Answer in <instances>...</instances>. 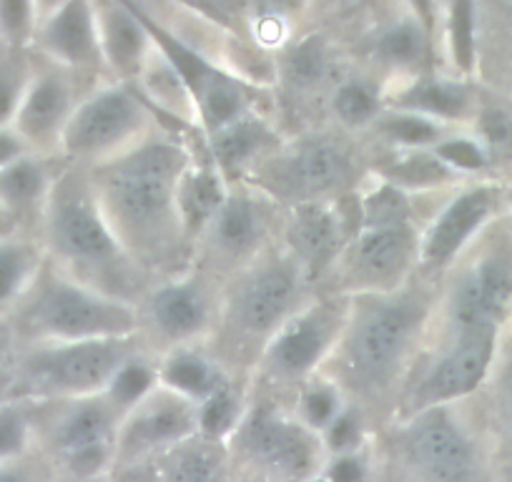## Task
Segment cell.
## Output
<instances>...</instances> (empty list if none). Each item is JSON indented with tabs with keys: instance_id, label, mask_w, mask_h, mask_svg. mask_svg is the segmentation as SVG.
Returning <instances> with one entry per match:
<instances>
[{
	"instance_id": "obj_36",
	"label": "cell",
	"mask_w": 512,
	"mask_h": 482,
	"mask_svg": "<svg viewBox=\"0 0 512 482\" xmlns=\"http://www.w3.org/2000/svg\"><path fill=\"white\" fill-rule=\"evenodd\" d=\"M384 108L387 106H384L382 93L357 78L339 83L332 96L334 118L349 131H369Z\"/></svg>"
},
{
	"instance_id": "obj_45",
	"label": "cell",
	"mask_w": 512,
	"mask_h": 482,
	"mask_svg": "<svg viewBox=\"0 0 512 482\" xmlns=\"http://www.w3.org/2000/svg\"><path fill=\"white\" fill-rule=\"evenodd\" d=\"M475 139L485 149L487 159L495 161L512 154V116L502 108H485L477 113Z\"/></svg>"
},
{
	"instance_id": "obj_43",
	"label": "cell",
	"mask_w": 512,
	"mask_h": 482,
	"mask_svg": "<svg viewBox=\"0 0 512 482\" xmlns=\"http://www.w3.org/2000/svg\"><path fill=\"white\" fill-rule=\"evenodd\" d=\"M31 68L33 63L23 58V51L8 48V56L0 58V126H13Z\"/></svg>"
},
{
	"instance_id": "obj_35",
	"label": "cell",
	"mask_w": 512,
	"mask_h": 482,
	"mask_svg": "<svg viewBox=\"0 0 512 482\" xmlns=\"http://www.w3.org/2000/svg\"><path fill=\"white\" fill-rule=\"evenodd\" d=\"M347 405L349 400L342 387L329 375L319 372V375H314L312 380H307L302 387L294 390L292 410L304 427L322 435Z\"/></svg>"
},
{
	"instance_id": "obj_11",
	"label": "cell",
	"mask_w": 512,
	"mask_h": 482,
	"mask_svg": "<svg viewBox=\"0 0 512 482\" xmlns=\"http://www.w3.org/2000/svg\"><path fill=\"white\" fill-rule=\"evenodd\" d=\"M497 339H500V329L477 327L465 329V332L437 334L435 342H425L402 392L395 417L470 400L492 372Z\"/></svg>"
},
{
	"instance_id": "obj_39",
	"label": "cell",
	"mask_w": 512,
	"mask_h": 482,
	"mask_svg": "<svg viewBox=\"0 0 512 482\" xmlns=\"http://www.w3.org/2000/svg\"><path fill=\"white\" fill-rule=\"evenodd\" d=\"M329 73V51L322 38H304L284 61V76L297 91H312Z\"/></svg>"
},
{
	"instance_id": "obj_33",
	"label": "cell",
	"mask_w": 512,
	"mask_h": 482,
	"mask_svg": "<svg viewBox=\"0 0 512 482\" xmlns=\"http://www.w3.org/2000/svg\"><path fill=\"white\" fill-rule=\"evenodd\" d=\"M156 387H159V359L149 349L139 347L123 359V365L111 377L103 395L123 417L128 410H134L141 400H146Z\"/></svg>"
},
{
	"instance_id": "obj_49",
	"label": "cell",
	"mask_w": 512,
	"mask_h": 482,
	"mask_svg": "<svg viewBox=\"0 0 512 482\" xmlns=\"http://www.w3.org/2000/svg\"><path fill=\"white\" fill-rule=\"evenodd\" d=\"M16 334H13L8 319H0V370H6L16 357Z\"/></svg>"
},
{
	"instance_id": "obj_16",
	"label": "cell",
	"mask_w": 512,
	"mask_h": 482,
	"mask_svg": "<svg viewBox=\"0 0 512 482\" xmlns=\"http://www.w3.org/2000/svg\"><path fill=\"white\" fill-rule=\"evenodd\" d=\"M417 262V224L357 226L322 282H327V294L339 297L397 292L417 277Z\"/></svg>"
},
{
	"instance_id": "obj_37",
	"label": "cell",
	"mask_w": 512,
	"mask_h": 482,
	"mask_svg": "<svg viewBox=\"0 0 512 482\" xmlns=\"http://www.w3.org/2000/svg\"><path fill=\"white\" fill-rule=\"evenodd\" d=\"M36 452V425L33 405L11 397L0 405V462L18 460Z\"/></svg>"
},
{
	"instance_id": "obj_5",
	"label": "cell",
	"mask_w": 512,
	"mask_h": 482,
	"mask_svg": "<svg viewBox=\"0 0 512 482\" xmlns=\"http://www.w3.org/2000/svg\"><path fill=\"white\" fill-rule=\"evenodd\" d=\"M8 324L16 334L18 349L51 342L139 337L136 304L76 282L48 259L8 317Z\"/></svg>"
},
{
	"instance_id": "obj_32",
	"label": "cell",
	"mask_w": 512,
	"mask_h": 482,
	"mask_svg": "<svg viewBox=\"0 0 512 482\" xmlns=\"http://www.w3.org/2000/svg\"><path fill=\"white\" fill-rule=\"evenodd\" d=\"M369 131L392 151H420L440 144L447 134H452V126L420 116V113L384 108Z\"/></svg>"
},
{
	"instance_id": "obj_7",
	"label": "cell",
	"mask_w": 512,
	"mask_h": 482,
	"mask_svg": "<svg viewBox=\"0 0 512 482\" xmlns=\"http://www.w3.org/2000/svg\"><path fill=\"white\" fill-rule=\"evenodd\" d=\"M224 447L234 482H309L327 460L317 432L297 420L292 405L272 397H251Z\"/></svg>"
},
{
	"instance_id": "obj_21",
	"label": "cell",
	"mask_w": 512,
	"mask_h": 482,
	"mask_svg": "<svg viewBox=\"0 0 512 482\" xmlns=\"http://www.w3.org/2000/svg\"><path fill=\"white\" fill-rule=\"evenodd\" d=\"M78 101L76 88H73L71 71L46 63V66H33L28 76L26 91L18 103L13 129L18 131L28 149L33 154L58 159V146L61 136L76 111Z\"/></svg>"
},
{
	"instance_id": "obj_23",
	"label": "cell",
	"mask_w": 512,
	"mask_h": 482,
	"mask_svg": "<svg viewBox=\"0 0 512 482\" xmlns=\"http://www.w3.org/2000/svg\"><path fill=\"white\" fill-rule=\"evenodd\" d=\"M111 482H234V475L224 445L194 437L149 460L118 467Z\"/></svg>"
},
{
	"instance_id": "obj_29",
	"label": "cell",
	"mask_w": 512,
	"mask_h": 482,
	"mask_svg": "<svg viewBox=\"0 0 512 482\" xmlns=\"http://www.w3.org/2000/svg\"><path fill=\"white\" fill-rule=\"evenodd\" d=\"M46 259V249L33 231L0 239V319L11 317Z\"/></svg>"
},
{
	"instance_id": "obj_56",
	"label": "cell",
	"mask_w": 512,
	"mask_h": 482,
	"mask_svg": "<svg viewBox=\"0 0 512 482\" xmlns=\"http://www.w3.org/2000/svg\"><path fill=\"white\" fill-rule=\"evenodd\" d=\"M56 482H111V475H103V477H68V475H56Z\"/></svg>"
},
{
	"instance_id": "obj_9",
	"label": "cell",
	"mask_w": 512,
	"mask_h": 482,
	"mask_svg": "<svg viewBox=\"0 0 512 482\" xmlns=\"http://www.w3.org/2000/svg\"><path fill=\"white\" fill-rule=\"evenodd\" d=\"M28 402L33 405L36 450L53 462L58 475H111L121 415L103 392L73 400Z\"/></svg>"
},
{
	"instance_id": "obj_2",
	"label": "cell",
	"mask_w": 512,
	"mask_h": 482,
	"mask_svg": "<svg viewBox=\"0 0 512 482\" xmlns=\"http://www.w3.org/2000/svg\"><path fill=\"white\" fill-rule=\"evenodd\" d=\"M430 282L417 274L397 292L349 297L347 322L322 372L367 417L387 400L397 412L435 317L437 294Z\"/></svg>"
},
{
	"instance_id": "obj_44",
	"label": "cell",
	"mask_w": 512,
	"mask_h": 482,
	"mask_svg": "<svg viewBox=\"0 0 512 482\" xmlns=\"http://www.w3.org/2000/svg\"><path fill=\"white\" fill-rule=\"evenodd\" d=\"M36 26L33 0H0V38L11 51H28Z\"/></svg>"
},
{
	"instance_id": "obj_12",
	"label": "cell",
	"mask_w": 512,
	"mask_h": 482,
	"mask_svg": "<svg viewBox=\"0 0 512 482\" xmlns=\"http://www.w3.org/2000/svg\"><path fill=\"white\" fill-rule=\"evenodd\" d=\"M485 234V231H482ZM457 262V274L437 297L430 332L452 334L477 327L500 329L512 312V244L477 241ZM460 257V259H462ZM452 267V269H455Z\"/></svg>"
},
{
	"instance_id": "obj_3",
	"label": "cell",
	"mask_w": 512,
	"mask_h": 482,
	"mask_svg": "<svg viewBox=\"0 0 512 482\" xmlns=\"http://www.w3.org/2000/svg\"><path fill=\"white\" fill-rule=\"evenodd\" d=\"M36 236L48 262L108 297L136 304L154 284V277L128 257L113 236L83 166L63 164L58 169Z\"/></svg>"
},
{
	"instance_id": "obj_52",
	"label": "cell",
	"mask_w": 512,
	"mask_h": 482,
	"mask_svg": "<svg viewBox=\"0 0 512 482\" xmlns=\"http://www.w3.org/2000/svg\"><path fill=\"white\" fill-rule=\"evenodd\" d=\"M21 231H26V229H23V226L18 224V221L13 219L6 209H0V239H6V236H13V234H21Z\"/></svg>"
},
{
	"instance_id": "obj_54",
	"label": "cell",
	"mask_w": 512,
	"mask_h": 482,
	"mask_svg": "<svg viewBox=\"0 0 512 482\" xmlns=\"http://www.w3.org/2000/svg\"><path fill=\"white\" fill-rule=\"evenodd\" d=\"M66 0H33V6H36V16H38V23L43 21V18L51 16L53 11H56L58 6H63ZM38 28V26H36Z\"/></svg>"
},
{
	"instance_id": "obj_6",
	"label": "cell",
	"mask_w": 512,
	"mask_h": 482,
	"mask_svg": "<svg viewBox=\"0 0 512 482\" xmlns=\"http://www.w3.org/2000/svg\"><path fill=\"white\" fill-rule=\"evenodd\" d=\"M312 282L282 244H272L254 262L241 267L221 287L216 332L231 347L262 354L269 339L312 299ZM256 362V359H254Z\"/></svg>"
},
{
	"instance_id": "obj_30",
	"label": "cell",
	"mask_w": 512,
	"mask_h": 482,
	"mask_svg": "<svg viewBox=\"0 0 512 482\" xmlns=\"http://www.w3.org/2000/svg\"><path fill=\"white\" fill-rule=\"evenodd\" d=\"M387 108L420 113L435 118L440 124L455 126L472 113V98L465 86L445 78H412L387 101Z\"/></svg>"
},
{
	"instance_id": "obj_17",
	"label": "cell",
	"mask_w": 512,
	"mask_h": 482,
	"mask_svg": "<svg viewBox=\"0 0 512 482\" xmlns=\"http://www.w3.org/2000/svg\"><path fill=\"white\" fill-rule=\"evenodd\" d=\"M284 209L254 186L231 181V189L221 209L196 239L194 254L201 259V272L209 277L226 272L231 277L254 262L282 231Z\"/></svg>"
},
{
	"instance_id": "obj_41",
	"label": "cell",
	"mask_w": 512,
	"mask_h": 482,
	"mask_svg": "<svg viewBox=\"0 0 512 482\" xmlns=\"http://www.w3.org/2000/svg\"><path fill=\"white\" fill-rule=\"evenodd\" d=\"M447 48L457 71L467 73L475 63V11L472 0H452L447 13Z\"/></svg>"
},
{
	"instance_id": "obj_14",
	"label": "cell",
	"mask_w": 512,
	"mask_h": 482,
	"mask_svg": "<svg viewBox=\"0 0 512 482\" xmlns=\"http://www.w3.org/2000/svg\"><path fill=\"white\" fill-rule=\"evenodd\" d=\"M221 307V287L201 269L159 279L136 302L139 342L151 354L181 344L206 342L214 334Z\"/></svg>"
},
{
	"instance_id": "obj_13",
	"label": "cell",
	"mask_w": 512,
	"mask_h": 482,
	"mask_svg": "<svg viewBox=\"0 0 512 482\" xmlns=\"http://www.w3.org/2000/svg\"><path fill=\"white\" fill-rule=\"evenodd\" d=\"M349 297H312L292 319L282 324L256 357V377L269 390H297L327 367L347 322Z\"/></svg>"
},
{
	"instance_id": "obj_28",
	"label": "cell",
	"mask_w": 512,
	"mask_h": 482,
	"mask_svg": "<svg viewBox=\"0 0 512 482\" xmlns=\"http://www.w3.org/2000/svg\"><path fill=\"white\" fill-rule=\"evenodd\" d=\"M229 189L231 181L221 174V169L211 161V156L209 161L191 159V164L181 174L176 201H179L181 229H184L186 241L191 244V252H194L196 239L204 234V229L211 224L216 211L226 201Z\"/></svg>"
},
{
	"instance_id": "obj_25",
	"label": "cell",
	"mask_w": 512,
	"mask_h": 482,
	"mask_svg": "<svg viewBox=\"0 0 512 482\" xmlns=\"http://www.w3.org/2000/svg\"><path fill=\"white\" fill-rule=\"evenodd\" d=\"M58 169L56 159L41 154H26L0 169V209H6L23 229L36 234Z\"/></svg>"
},
{
	"instance_id": "obj_24",
	"label": "cell",
	"mask_w": 512,
	"mask_h": 482,
	"mask_svg": "<svg viewBox=\"0 0 512 482\" xmlns=\"http://www.w3.org/2000/svg\"><path fill=\"white\" fill-rule=\"evenodd\" d=\"M101 61L118 78H134L144 71L151 48V33L141 13L121 0L93 3Z\"/></svg>"
},
{
	"instance_id": "obj_40",
	"label": "cell",
	"mask_w": 512,
	"mask_h": 482,
	"mask_svg": "<svg viewBox=\"0 0 512 482\" xmlns=\"http://www.w3.org/2000/svg\"><path fill=\"white\" fill-rule=\"evenodd\" d=\"M327 457L344 455V452H357L369 445V417L362 407L349 402L337 420L319 435Z\"/></svg>"
},
{
	"instance_id": "obj_46",
	"label": "cell",
	"mask_w": 512,
	"mask_h": 482,
	"mask_svg": "<svg viewBox=\"0 0 512 482\" xmlns=\"http://www.w3.org/2000/svg\"><path fill=\"white\" fill-rule=\"evenodd\" d=\"M322 477L327 482H374L372 447L357 452H344L324 460Z\"/></svg>"
},
{
	"instance_id": "obj_1",
	"label": "cell",
	"mask_w": 512,
	"mask_h": 482,
	"mask_svg": "<svg viewBox=\"0 0 512 482\" xmlns=\"http://www.w3.org/2000/svg\"><path fill=\"white\" fill-rule=\"evenodd\" d=\"M191 159L179 139L154 129L123 154L86 169L103 219L149 277L176 274L174 264L191 252L176 201L181 174Z\"/></svg>"
},
{
	"instance_id": "obj_42",
	"label": "cell",
	"mask_w": 512,
	"mask_h": 482,
	"mask_svg": "<svg viewBox=\"0 0 512 482\" xmlns=\"http://www.w3.org/2000/svg\"><path fill=\"white\" fill-rule=\"evenodd\" d=\"M437 159L462 179V176L482 174L490 166L485 149L475 134H447L437 146H432Z\"/></svg>"
},
{
	"instance_id": "obj_27",
	"label": "cell",
	"mask_w": 512,
	"mask_h": 482,
	"mask_svg": "<svg viewBox=\"0 0 512 482\" xmlns=\"http://www.w3.org/2000/svg\"><path fill=\"white\" fill-rule=\"evenodd\" d=\"M211 149V161L221 169L229 181H244L256 166L262 164L282 141L277 131L262 118L246 116L236 118L216 134L206 136Z\"/></svg>"
},
{
	"instance_id": "obj_38",
	"label": "cell",
	"mask_w": 512,
	"mask_h": 482,
	"mask_svg": "<svg viewBox=\"0 0 512 482\" xmlns=\"http://www.w3.org/2000/svg\"><path fill=\"white\" fill-rule=\"evenodd\" d=\"M425 38V28L415 18H410V21H402L392 26L390 31H384L374 46V53L384 66L410 71L420 63L422 53H425Z\"/></svg>"
},
{
	"instance_id": "obj_57",
	"label": "cell",
	"mask_w": 512,
	"mask_h": 482,
	"mask_svg": "<svg viewBox=\"0 0 512 482\" xmlns=\"http://www.w3.org/2000/svg\"><path fill=\"white\" fill-rule=\"evenodd\" d=\"M309 482H327V480H324L322 472H319V475H317V477H312V480H309Z\"/></svg>"
},
{
	"instance_id": "obj_20",
	"label": "cell",
	"mask_w": 512,
	"mask_h": 482,
	"mask_svg": "<svg viewBox=\"0 0 512 482\" xmlns=\"http://www.w3.org/2000/svg\"><path fill=\"white\" fill-rule=\"evenodd\" d=\"M194 437H199V405L159 385L121 417L113 470L149 460Z\"/></svg>"
},
{
	"instance_id": "obj_8",
	"label": "cell",
	"mask_w": 512,
	"mask_h": 482,
	"mask_svg": "<svg viewBox=\"0 0 512 482\" xmlns=\"http://www.w3.org/2000/svg\"><path fill=\"white\" fill-rule=\"evenodd\" d=\"M139 347V337L21 347L11 362L13 397L46 402L101 395L123 359Z\"/></svg>"
},
{
	"instance_id": "obj_50",
	"label": "cell",
	"mask_w": 512,
	"mask_h": 482,
	"mask_svg": "<svg viewBox=\"0 0 512 482\" xmlns=\"http://www.w3.org/2000/svg\"><path fill=\"white\" fill-rule=\"evenodd\" d=\"M407 6H410L412 18L425 28V33H430L435 26V0H407Z\"/></svg>"
},
{
	"instance_id": "obj_15",
	"label": "cell",
	"mask_w": 512,
	"mask_h": 482,
	"mask_svg": "<svg viewBox=\"0 0 512 482\" xmlns=\"http://www.w3.org/2000/svg\"><path fill=\"white\" fill-rule=\"evenodd\" d=\"M151 131L154 113L134 88L126 83L103 86L78 101L61 136L58 159L91 169L136 146Z\"/></svg>"
},
{
	"instance_id": "obj_19",
	"label": "cell",
	"mask_w": 512,
	"mask_h": 482,
	"mask_svg": "<svg viewBox=\"0 0 512 482\" xmlns=\"http://www.w3.org/2000/svg\"><path fill=\"white\" fill-rule=\"evenodd\" d=\"M347 196L284 209L279 244L304 269L309 282H322L357 231V201L347 209Z\"/></svg>"
},
{
	"instance_id": "obj_34",
	"label": "cell",
	"mask_w": 512,
	"mask_h": 482,
	"mask_svg": "<svg viewBox=\"0 0 512 482\" xmlns=\"http://www.w3.org/2000/svg\"><path fill=\"white\" fill-rule=\"evenodd\" d=\"M251 395L241 382L234 380V375L199 405V437L209 442L226 445L239 422L244 420L246 407H249Z\"/></svg>"
},
{
	"instance_id": "obj_18",
	"label": "cell",
	"mask_w": 512,
	"mask_h": 482,
	"mask_svg": "<svg viewBox=\"0 0 512 482\" xmlns=\"http://www.w3.org/2000/svg\"><path fill=\"white\" fill-rule=\"evenodd\" d=\"M500 206V189L492 184H470L457 189L420 229L417 274L425 279L445 274L490 226Z\"/></svg>"
},
{
	"instance_id": "obj_47",
	"label": "cell",
	"mask_w": 512,
	"mask_h": 482,
	"mask_svg": "<svg viewBox=\"0 0 512 482\" xmlns=\"http://www.w3.org/2000/svg\"><path fill=\"white\" fill-rule=\"evenodd\" d=\"M56 467L41 452L0 462V482H56Z\"/></svg>"
},
{
	"instance_id": "obj_26",
	"label": "cell",
	"mask_w": 512,
	"mask_h": 482,
	"mask_svg": "<svg viewBox=\"0 0 512 482\" xmlns=\"http://www.w3.org/2000/svg\"><path fill=\"white\" fill-rule=\"evenodd\" d=\"M159 385L184 400L201 405L231 377L219 354L206 342L181 344L159 354Z\"/></svg>"
},
{
	"instance_id": "obj_51",
	"label": "cell",
	"mask_w": 512,
	"mask_h": 482,
	"mask_svg": "<svg viewBox=\"0 0 512 482\" xmlns=\"http://www.w3.org/2000/svg\"><path fill=\"white\" fill-rule=\"evenodd\" d=\"M502 422H505L507 450L512 455V372L505 382V390H502Z\"/></svg>"
},
{
	"instance_id": "obj_31",
	"label": "cell",
	"mask_w": 512,
	"mask_h": 482,
	"mask_svg": "<svg viewBox=\"0 0 512 482\" xmlns=\"http://www.w3.org/2000/svg\"><path fill=\"white\" fill-rule=\"evenodd\" d=\"M377 179L407 191V194H425V191L445 189L460 181L445 164L435 156L432 149L420 151H392L387 164L377 169Z\"/></svg>"
},
{
	"instance_id": "obj_4",
	"label": "cell",
	"mask_w": 512,
	"mask_h": 482,
	"mask_svg": "<svg viewBox=\"0 0 512 482\" xmlns=\"http://www.w3.org/2000/svg\"><path fill=\"white\" fill-rule=\"evenodd\" d=\"M372 455L374 482H492L490 452L462 402L395 417Z\"/></svg>"
},
{
	"instance_id": "obj_53",
	"label": "cell",
	"mask_w": 512,
	"mask_h": 482,
	"mask_svg": "<svg viewBox=\"0 0 512 482\" xmlns=\"http://www.w3.org/2000/svg\"><path fill=\"white\" fill-rule=\"evenodd\" d=\"M13 397V375H11V365L6 370H0V405L8 402Z\"/></svg>"
},
{
	"instance_id": "obj_48",
	"label": "cell",
	"mask_w": 512,
	"mask_h": 482,
	"mask_svg": "<svg viewBox=\"0 0 512 482\" xmlns=\"http://www.w3.org/2000/svg\"><path fill=\"white\" fill-rule=\"evenodd\" d=\"M26 154H33V151L18 136V131L13 126H0V169H6L8 164H13V161Z\"/></svg>"
},
{
	"instance_id": "obj_55",
	"label": "cell",
	"mask_w": 512,
	"mask_h": 482,
	"mask_svg": "<svg viewBox=\"0 0 512 482\" xmlns=\"http://www.w3.org/2000/svg\"><path fill=\"white\" fill-rule=\"evenodd\" d=\"M269 3H272L274 11H279V13L297 11V8L304 6V0H269Z\"/></svg>"
},
{
	"instance_id": "obj_22",
	"label": "cell",
	"mask_w": 512,
	"mask_h": 482,
	"mask_svg": "<svg viewBox=\"0 0 512 482\" xmlns=\"http://www.w3.org/2000/svg\"><path fill=\"white\" fill-rule=\"evenodd\" d=\"M31 48L63 71H86L101 63L93 0H66L38 23Z\"/></svg>"
},
{
	"instance_id": "obj_58",
	"label": "cell",
	"mask_w": 512,
	"mask_h": 482,
	"mask_svg": "<svg viewBox=\"0 0 512 482\" xmlns=\"http://www.w3.org/2000/svg\"><path fill=\"white\" fill-rule=\"evenodd\" d=\"M339 3H347V0H339Z\"/></svg>"
},
{
	"instance_id": "obj_10",
	"label": "cell",
	"mask_w": 512,
	"mask_h": 482,
	"mask_svg": "<svg viewBox=\"0 0 512 482\" xmlns=\"http://www.w3.org/2000/svg\"><path fill=\"white\" fill-rule=\"evenodd\" d=\"M357 181V156L347 141L327 134L282 141L241 184L254 186L282 209L337 201Z\"/></svg>"
}]
</instances>
